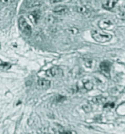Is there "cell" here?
<instances>
[{
	"mask_svg": "<svg viewBox=\"0 0 125 134\" xmlns=\"http://www.w3.org/2000/svg\"><path fill=\"white\" fill-rule=\"evenodd\" d=\"M81 3H82V5H86L89 4V3L91 2V0H80Z\"/></svg>",
	"mask_w": 125,
	"mask_h": 134,
	"instance_id": "obj_19",
	"label": "cell"
},
{
	"mask_svg": "<svg viewBox=\"0 0 125 134\" xmlns=\"http://www.w3.org/2000/svg\"><path fill=\"white\" fill-rule=\"evenodd\" d=\"M38 86H39L40 88L42 89H47L50 87L51 85V82L47 80L44 79V78H41L38 80Z\"/></svg>",
	"mask_w": 125,
	"mask_h": 134,
	"instance_id": "obj_5",
	"label": "cell"
},
{
	"mask_svg": "<svg viewBox=\"0 0 125 134\" xmlns=\"http://www.w3.org/2000/svg\"><path fill=\"white\" fill-rule=\"evenodd\" d=\"M118 2V0H107L104 5L103 7L107 10H111L115 7Z\"/></svg>",
	"mask_w": 125,
	"mask_h": 134,
	"instance_id": "obj_7",
	"label": "cell"
},
{
	"mask_svg": "<svg viewBox=\"0 0 125 134\" xmlns=\"http://www.w3.org/2000/svg\"><path fill=\"white\" fill-rule=\"evenodd\" d=\"M113 26V23L108 19H102L99 23V27L103 30L111 29Z\"/></svg>",
	"mask_w": 125,
	"mask_h": 134,
	"instance_id": "obj_3",
	"label": "cell"
},
{
	"mask_svg": "<svg viewBox=\"0 0 125 134\" xmlns=\"http://www.w3.org/2000/svg\"><path fill=\"white\" fill-rule=\"evenodd\" d=\"M119 10L122 14H124L125 15V1L121 4V5L120 6Z\"/></svg>",
	"mask_w": 125,
	"mask_h": 134,
	"instance_id": "obj_17",
	"label": "cell"
},
{
	"mask_svg": "<svg viewBox=\"0 0 125 134\" xmlns=\"http://www.w3.org/2000/svg\"><path fill=\"white\" fill-rule=\"evenodd\" d=\"M91 36L94 40L100 43H105L111 40L112 36L109 34L100 32L98 30H94L91 32Z\"/></svg>",
	"mask_w": 125,
	"mask_h": 134,
	"instance_id": "obj_1",
	"label": "cell"
},
{
	"mask_svg": "<svg viewBox=\"0 0 125 134\" xmlns=\"http://www.w3.org/2000/svg\"><path fill=\"white\" fill-rule=\"evenodd\" d=\"M77 11L82 15H86V14L88 13V9L86 7V5H82L78 6L77 7Z\"/></svg>",
	"mask_w": 125,
	"mask_h": 134,
	"instance_id": "obj_11",
	"label": "cell"
},
{
	"mask_svg": "<svg viewBox=\"0 0 125 134\" xmlns=\"http://www.w3.org/2000/svg\"><path fill=\"white\" fill-rule=\"evenodd\" d=\"M40 15L36 11H34V12H32L28 15V18H29L30 20L34 24H36V23H38V20L40 19Z\"/></svg>",
	"mask_w": 125,
	"mask_h": 134,
	"instance_id": "obj_8",
	"label": "cell"
},
{
	"mask_svg": "<svg viewBox=\"0 0 125 134\" xmlns=\"http://www.w3.org/2000/svg\"><path fill=\"white\" fill-rule=\"evenodd\" d=\"M105 100L104 97H96L95 98L93 99V101L94 103H102L103 100Z\"/></svg>",
	"mask_w": 125,
	"mask_h": 134,
	"instance_id": "obj_15",
	"label": "cell"
},
{
	"mask_svg": "<svg viewBox=\"0 0 125 134\" xmlns=\"http://www.w3.org/2000/svg\"><path fill=\"white\" fill-rule=\"evenodd\" d=\"M57 21V19L55 16H52V15H50L47 17L46 19V22H47L48 24H54L55 22Z\"/></svg>",
	"mask_w": 125,
	"mask_h": 134,
	"instance_id": "obj_14",
	"label": "cell"
},
{
	"mask_svg": "<svg viewBox=\"0 0 125 134\" xmlns=\"http://www.w3.org/2000/svg\"><path fill=\"white\" fill-rule=\"evenodd\" d=\"M53 11L54 13H55L58 14V15H65V14H67L69 12V9H68V7L67 6L59 5L54 7V9H53Z\"/></svg>",
	"mask_w": 125,
	"mask_h": 134,
	"instance_id": "obj_4",
	"label": "cell"
},
{
	"mask_svg": "<svg viewBox=\"0 0 125 134\" xmlns=\"http://www.w3.org/2000/svg\"><path fill=\"white\" fill-rule=\"evenodd\" d=\"M100 69L105 74H109L111 69V64L108 62H103L100 64Z\"/></svg>",
	"mask_w": 125,
	"mask_h": 134,
	"instance_id": "obj_9",
	"label": "cell"
},
{
	"mask_svg": "<svg viewBox=\"0 0 125 134\" xmlns=\"http://www.w3.org/2000/svg\"><path fill=\"white\" fill-rule=\"evenodd\" d=\"M42 0H28L26 5L28 8H34L42 5Z\"/></svg>",
	"mask_w": 125,
	"mask_h": 134,
	"instance_id": "obj_6",
	"label": "cell"
},
{
	"mask_svg": "<svg viewBox=\"0 0 125 134\" xmlns=\"http://www.w3.org/2000/svg\"><path fill=\"white\" fill-rule=\"evenodd\" d=\"M67 31L68 33L72 34V35H77L79 33V30L76 27H70V28H68Z\"/></svg>",
	"mask_w": 125,
	"mask_h": 134,
	"instance_id": "obj_12",
	"label": "cell"
},
{
	"mask_svg": "<svg viewBox=\"0 0 125 134\" xmlns=\"http://www.w3.org/2000/svg\"><path fill=\"white\" fill-rule=\"evenodd\" d=\"M82 107H83V110L86 113H90V112H91V109H91V107L90 105H85Z\"/></svg>",
	"mask_w": 125,
	"mask_h": 134,
	"instance_id": "obj_16",
	"label": "cell"
},
{
	"mask_svg": "<svg viewBox=\"0 0 125 134\" xmlns=\"http://www.w3.org/2000/svg\"><path fill=\"white\" fill-rule=\"evenodd\" d=\"M14 2V0H0V2L2 3V4L4 5H9L11 4V3Z\"/></svg>",
	"mask_w": 125,
	"mask_h": 134,
	"instance_id": "obj_18",
	"label": "cell"
},
{
	"mask_svg": "<svg viewBox=\"0 0 125 134\" xmlns=\"http://www.w3.org/2000/svg\"><path fill=\"white\" fill-rule=\"evenodd\" d=\"M83 84L86 90H91L93 89V83L90 80H85L84 82H83Z\"/></svg>",
	"mask_w": 125,
	"mask_h": 134,
	"instance_id": "obj_13",
	"label": "cell"
},
{
	"mask_svg": "<svg viewBox=\"0 0 125 134\" xmlns=\"http://www.w3.org/2000/svg\"><path fill=\"white\" fill-rule=\"evenodd\" d=\"M59 74V69L56 68V67H53L51 68L50 70H47L46 72V74L47 76L48 77H54L56 76L57 75Z\"/></svg>",
	"mask_w": 125,
	"mask_h": 134,
	"instance_id": "obj_10",
	"label": "cell"
},
{
	"mask_svg": "<svg viewBox=\"0 0 125 134\" xmlns=\"http://www.w3.org/2000/svg\"><path fill=\"white\" fill-rule=\"evenodd\" d=\"M19 26L20 30L25 34L26 35H30L32 33V28L24 18L20 17L19 19Z\"/></svg>",
	"mask_w": 125,
	"mask_h": 134,
	"instance_id": "obj_2",
	"label": "cell"
}]
</instances>
